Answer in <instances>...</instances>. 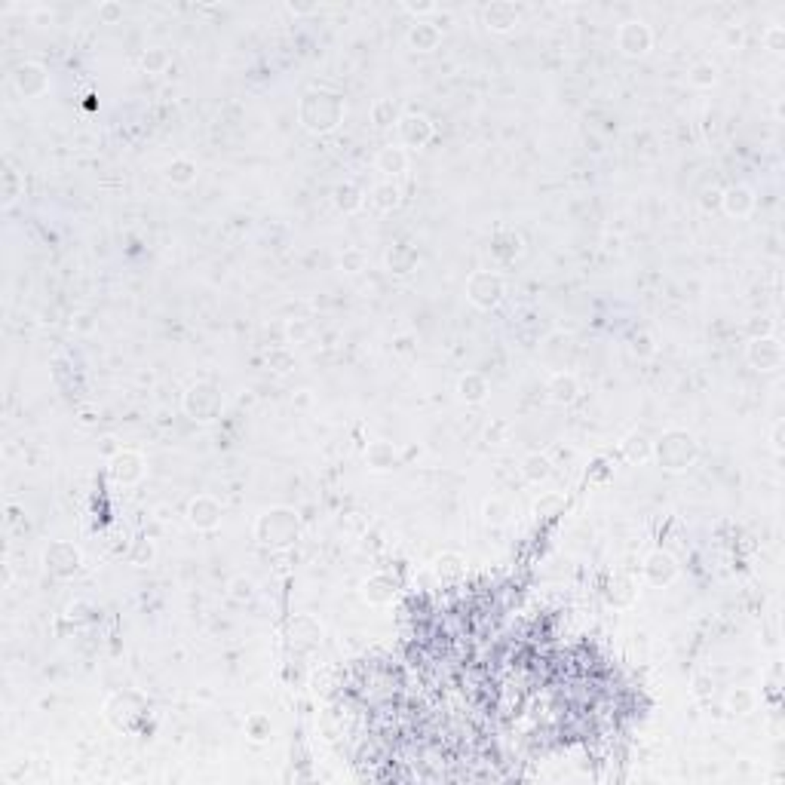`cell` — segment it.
I'll list each match as a JSON object with an SVG mask.
<instances>
[{
  "label": "cell",
  "instance_id": "6da1fadb",
  "mask_svg": "<svg viewBox=\"0 0 785 785\" xmlns=\"http://www.w3.org/2000/svg\"><path fill=\"white\" fill-rule=\"evenodd\" d=\"M258 534H261L264 543H273V546H285V543H292L294 534H298V522H294L292 512L273 510V512H267L264 519L258 522Z\"/></svg>",
  "mask_w": 785,
  "mask_h": 785
},
{
  "label": "cell",
  "instance_id": "7a4b0ae2",
  "mask_svg": "<svg viewBox=\"0 0 785 785\" xmlns=\"http://www.w3.org/2000/svg\"><path fill=\"white\" fill-rule=\"evenodd\" d=\"M620 46L629 55H635V52H644L651 46V31L648 28H644L641 22H626L623 28H620Z\"/></svg>",
  "mask_w": 785,
  "mask_h": 785
},
{
  "label": "cell",
  "instance_id": "3957f363",
  "mask_svg": "<svg viewBox=\"0 0 785 785\" xmlns=\"http://www.w3.org/2000/svg\"><path fill=\"white\" fill-rule=\"evenodd\" d=\"M430 135H432V126H430L427 117H405V120H402V138H405V144L420 147V144L430 142Z\"/></svg>",
  "mask_w": 785,
  "mask_h": 785
},
{
  "label": "cell",
  "instance_id": "277c9868",
  "mask_svg": "<svg viewBox=\"0 0 785 785\" xmlns=\"http://www.w3.org/2000/svg\"><path fill=\"white\" fill-rule=\"evenodd\" d=\"M218 515H221V510L209 497H197V500L190 503V525H197V528H215Z\"/></svg>",
  "mask_w": 785,
  "mask_h": 785
},
{
  "label": "cell",
  "instance_id": "5b68a950",
  "mask_svg": "<svg viewBox=\"0 0 785 785\" xmlns=\"http://www.w3.org/2000/svg\"><path fill=\"white\" fill-rule=\"evenodd\" d=\"M779 359H782V350L773 338H764V340H755L752 344V362L755 365H761V368L770 372V368L779 365Z\"/></svg>",
  "mask_w": 785,
  "mask_h": 785
},
{
  "label": "cell",
  "instance_id": "8992f818",
  "mask_svg": "<svg viewBox=\"0 0 785 785\" xmlns=\"http://www.w3.org/2000/svg\"><path fill=\"white\" fill-rule=\"evenodd\" d=\"M648 574L653 583H669V580L675 577V561L669 556H663V552H657V556L648 561Z\"/></svg>",
  "mask_w": 785,
  "mask_h": 785
},
{
  "label": "cell",
  "instance_id": "52a82bcc",
  "mask_svg": "<svg viewBox=\"0 0 785 785\" xmlns=\"http://www.w3.org/2000/svg\"><path fill=\"white\" fill-rule=\"evenodd\" d=\"M752 193L745 190V188H730L724 193V209L730 212V215H745V212L752 209Z\"/></svg>",
  "mask_w": 785,
  "mask_h": 785
},
{
  "label": "cell",
  "instance_id": "ba28073f",
  "mask_svg": "<svg viewBox=\"0 0 785 785\" xmlns=\"http://www.w3.org/2000/svg\"><path fill=\"white\" fill-rule=\"evenodd\" d=\"M549 390H552V399L561 402V405H568V402L577 399V384H574V377H571V374H556V381H552Z\"/></svg>",
  "mask_w": 785,
  "mask_h": 785
},
{
  "label": "cell",
  "instance_id": "9c48e42d",
  "mask_svg": "<svg viewBox=\"0 0 785 785\" xmlns=\"http://www.w3.org/2000/svg\"><path fill=\"white\" fill-rule=\"evenodd\" d=\"M377 166H381L384 172H390V175L405 172V154H402V147H384V154H381V160H377Z\"/></svg>",
  "mask_w": 785,
  "mask_h": 785
},
{
  "label": "cell",
  "instance_id": "30bf717a",
  "mask_svg": "<svg viewBox=\"0 0 785 785\" xmlns=\"http://www.w3.org/2000/svg\"><path fill=\"white\" fill-rule=\"evenodd\" d=\"M488 25L497 28V31H506V28H512V25H515V13H512L510 6L497 4V6L488 9Z\"/></svg>",
  "mask_w": 785,
  "mask_h": 785
},
{
  "label": "cell",
  "instance_id": "8fae6325",
  "mask_svg": "<svg viewBox=\"0 0 785 785\" xmlns=\"http://www.w3.org/2000/svg\"><path fill=\"white\" fill-rule=\"evenodd\" d=\"M436 40H439V31H436V28H430V25H418L411 31V43L418 46V50H423V52H430L432 46H436Z\"/></svg>",
  "mask_w": 785,
  "mask_h": 785
},
{
  "label": "cell",
  "instance_id": "7c38bea8",
  "mask_svg": "<svg viewBox=\"0 0 785 785\" xmlns=\"http://www.w3.org/2000/svg\"><path fill=\"white\" fill-rule=\"evenodd\" d=\"M549 466H552V464H549L546 457L534 454V457H528V460H525V476H528L531 482H540V479H546V476L552 473Z\"/></svg>",
  "mask_w": 785,
  "mask_h": 785
},
{
  "label": "cell",
  "instance_id": "4fadbf2b",
  "mask_svg": "<svg viewBox=\"0 0 785 785\" xmlns=\"http://www.w3.org/2000/svg\"><path fill=\"white\" fill-rule=\"evenodd\" d=\"M169 178L178 181V184H188V181L193 178V163H188V160L172 163V166H169Z\"/></svg>",
  "mask_w": 785,
  "mask_h": 785
},
{
  "label": "cell",
  "instance_id": "5bb4252c",
  "mask_svg": "<svg viewBox=\"0 0 785 785\" xmlns=\"http://www.w3.org/2000/svg\"><path fill=\"white\" fill-rule=\"evenodd\" d=\"M396 197H399V190L390 188V184H384V188H377V206L381 209H390L396 206Z\"/></svg>",
  "mask_w": 785,
  "mask_h": 785
},
{
  "label": "cell",
  "instance_id": "9a60e30c",
  "mask_svg": "<svg viewBox=\"0 0 785 785\" xmlns=\"http://www.w3.org/2000/svg\"><path fill=\"white\" fill-rule=\"evenodd\" d=\"M715 80V68H709V64H699V68L694 71V83H712Z\"/></svg>",
  "mask_w": 785,
  "mask_h": 785
}]
</instances>
